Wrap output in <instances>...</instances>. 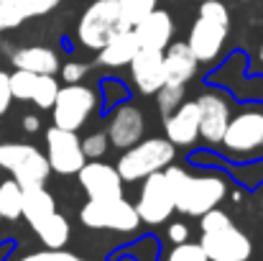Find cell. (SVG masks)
<instances>
[{"label": "cell", "instance_id": "obj_38", "mask_svg": "<svg viewBox=\"0 0 263 261\" xmlns=\"http://www.w3.org/2000/svg\"><path fill=\"white\" fill-rule=\"evenodd\" d=\"M199 3H202V0H199Z\"/></svg>", "mask_w": 263, "mask_h": 261}, {"label": "cell", "instance_id": "obj_32", "mask_svg": "<svg viewBox=\"0 0 263 261\" xmlns=\"http://www.w3.org/2000/svg\"><path fill=\"white\" fill-rule=\"evenodd\" d=\"M85 75H87V64H82V62H69V64L62 67V80H64L67 85L82 82Z\"/></svg>", "mask_w": 263, "mask_h": 261}, {"label": "cell", "instance_id": "obj_7", "mask_svg": "<svg viewBox=\"0 0 263 261\" xmlns=\"http://www.w3.org/2000/svg\"><path fill=\"white\" fill-rule=\"evenodd\" d=\"M95 90L85 87L82 82L59 87L57 100H54V126L67 128V131H80L87 123L89 113L95 110Z\"/></svg>", "mask_w": 263, "mask_h": 261}, {"label": "cell", "instance_id": "obj_35", "mask_svg": "<svg viewBox=\"0 0 263 261\" xmlns=\"http://www.w3.org/2000/svg\"><path fill=\"white\" fill-rule=\"evenodd\" d=\"M23 128H26L28 133H36V131H39V118H36V115H26V118H23Z\"/></svg>", "mask_w": 263, "mask_h": 261}, {"label": "cell", "instance_id": "obj_18", "mask_svg": "<svg viewBox=\"0 0 263 261\" xmlns=\"http://www.w3.org/2000/svg\"><path fill=\"white\" fill-rule=\"evenodd\" d=\"M62 0H0V33L8 28H18L21 23L46 15Z\"/></svg>", "mask_w": 263, "mask_h": 261}, {"label": "cell", "instance_id": "obj_27", "mask_svg": "<svg viewBox=\"0 0 263 261\" xmlns=\"http://www.w3.org/2000/svg\"><path fill=\"white\" fill-rule=\"evenodd\" d=\"M184 87L186 85H172V82H164V85L159 87V110H161V115L166 118L169 113H174L176 108L184 102Z\"/></svg>", "mask_w": 263, "mask_h": 261}, {"label": "cell", "instance_id": "obj_23", "mask_svg": "<svg viewBox=\"0 0 263 261\" xmlns=\"http://www.w3.org/2000/svg\"><path fill=\"white\" fill-rule=\"evenodd\" d=\"M36 236H39V241L46 246V249H64L67 243H69V220L59 213V210H54L49 218H44L36 228H31Z\"/></svg>", "mask_w": 263, "mask_h": 261}, {"label": "cell", "instance_id": "obj_22", "mask_svg": "<svg viewBox=\"0 0 263 261\" xmlns=\"http://www.w3.org/2000/svg\"><path fill=\"white\" fill-rule=\"evenodd\" d=\"M57 210L54 195L41 184V187H26L23 189V207H21V218H26V223L31 228H36L44 218H49Z\"/></svg>", "mask_w": 263, "mask_h": 261}, {"label": "cell", "instance_id": "obj_21", "mask_svg": "<svg viewBox=\"0 0 263 261\" xmlns=\"http://www.w3.org/2000/svg\"><path fill=\"white\" fill-rule=\"evenodd\" d=\"M138 39H136V31L133 28H125L120 33H115L102 49H100V64L105 67H125L136 51H138Z\"/></svg>", "mask_w": 263, "mask_h": 261}, {"label": "cell", "instance_id": "obj_13", "mask_svg": "<svg viewBox=\"0 0 263 261\" xmlns=\"http://www.w3.org/2000/svg\"><path fill=\"white\" fill-rule=\"evenodd\" d=\"M143 131H146V120H143L141 108L120 105L107 123V141L118 149H130L133 144L143 138Z\"/></svg>", "mask_w": 263, "mask_h": 261}, {"label": "cell", "instance_id": "obj_8", "mask_svg": "<svg viewBox=\"0 0 263 261\" xmlns=\"http://www.w3.org/2000/svg\"><path fill=\"white\" fill-rule=\"evenodd\" d=\"M199 246L207 261H248L253 256L251 238L233 223L215 231H204L199 238Z\"/></svg>", "mask_w": 263, "mask_h": 261}, {"label": "cell", "instance_id": "obj_6", "mask_svg": "<svg viewBox=\"0 0 263 261\" xmlns=\"http://www.w3.org/2000/svg\"><path fill=\"white\" fill-rule=\"evenodd\" d=\"M0 169L13 174V179L23 189L46 184L51 174L46 154H41L31 144H0Z\"/></svg>", "mask_w": 263, "mask_h": 261}, {"label": "cell", "instance_id": "obj_12", "mask_svg": "<svg viewBox=\"0 0 263 261\" xmlns=\"http://www.w3.org/2000/svg\"><path fill=\"white\" fill-rule=\"evenodd\" d=\"M80 184L87 192L89 200H112V197H123V179L115 167L102 164V162H85V167L80 169Z\"/></svg>", "mask_w": 263, "mask_h": 261}, {"label": "cell", "instance_id": "obj_10", "mask_svg": "<svg viewBox=\"0 0 263 261\" xmlns=\"http://www.w3.org/2000/svg\"><path fill=\"white\" fill-rule=\"evenodd\" d=\"M46 162L57 174H77L87 156L82 151V141L77 138V131H67L59 126H51L46 131Z\"/></svg>", "mask_w": 263, "mask_h": 261}, {"label": "cell", "instance_id": "obj_17", "mask_svg": "<svg viewBox=\"0 0 263 261\" xmlns=\"http://www.w3.org/2000/svg\"><path fill=\"white\" fill-rule=\"evenodd\" d=\"M164 131L166 141L174 146H189L199 136V108L197 102H181L174 113L164 118Z\"/></svg>", "mask_w": 263, "mask_h": 261}, {"label": "cell", "instance_id": "obj_33", "mask_svg": "<svg viewBox=\"0 0 263 261\" xmlns=\"http://www.w3.org/2000/svg\"><path fill=\"white\" fill-rule=\"evenodd\" d=\"M10 102H13V92H10V75L0 69V115H3V113H8Z\"/></svg>", "mask_w": 263, "mask_h": 261}, {"label": "cell", "instance_id": "obj_2", "mask_svg": "<svg viewBox=\"0 0 263 261\" xmlns=\"http://www.w3.org/2000/svg\"><path fill=\"white\" fill-rule=\"evenodd\" d=\"M230 31V13L225 8V3L220 0H202L197 21L189 31V51L194 54L197 62H212Z\"/></svg>", "mask_w": 263, "mask_h": 261}, {"label": "cell", "instance_id": "obj_14", "mask_svg": "<svg viewBox=\"0 0 263 261\" xmlns=\"http://www.w3.org/2000/svg\"><path fill=\"white\" fill-rule=\"evenodd\" d=\"M130 75L136 87L143 95H156L159 87L166 82V69H164V51L154 49H138L136 57L128 62Z\"/></svg>", "mask_w": 263, "mask_h": 261}, {"label": "cell", "instance_id": "obj_15", "mask_svg": "<svg viewBox=\"0 0 263 261\" xmlns=\"http://www.w3.org/2000/svg\"><path fill=\"white\" fill-rule=\"evenodd\" d=\"M199 108V136L210 144H220L225 136V128L230 123V105L220 95H202L197 100Z\"/></svg>", "mask_w": 263, "mask_h": 261}, {"label": "cell", "instance_id": "obj_4", "mask_svg": "<svg viewBox=\"0 0 263 261\" xmlns=\"http://www.w3.org/2000/svg\"><path fill=\"white\" fill-rule=\"evenodd\" d=\"M125 28L128 26L120 15L118 0H95V3H89L87 10L80 18L77 39L82 41V46L100 51L115 33H120Z\"/></svg>", "mask_w": 263, "mask_h": 261}, {"label": "cell", "instance_id": "obj_16", "mask_svg": "<svg viewBox=\"0 0 263 261\" xmlns=\"http://www.w3.org/2000/svg\"><path fill=\"white\" fill-rule=\"evenodd\" d=\"M133 31H136V39H138V46H141V49L164 51V49L172 44L174 23H172V15H169L166 10L154 8L143 21H138V23L133 26Z\"/></svg>", "mask_w": 263, "mask_h": 261}, {"label": "cell", "instance_id": "obj_1", "mask_svg": "<svg viewBox=\"0 0 263 261\" xmlns=\"http://www.w3.org/2000/svg\"><path fill=\"white\" fill-rule=\"evenodd\" d=\"M164 177H166V184L174 197V210L192 215V218H199L207 210L217 207L228 195V182L217 174L194 177L181 167L169 164L164 169Z\"/></svg>", "mask_w": 263, "mask_h": 261}, {"label": "cell", "instance_id": "obj_31", "mask_svg": "<svg viewBox=\"0 0 263 261\" xmlns=\"http://www.w3.org/2000/svg\"><path fill=\"white\" fill-rule=\"evenodd\" d=\"M107 146H110L107 133H89L87 138H82V151L87 159H100L107 151Z\"/></svg>", "mask_w": 263, "mask_h": 261}, {"label": "cell", "instance_id": "obj_30", "mask_svg": "<svg viewBox=\"0 0 263 261\" xmlns=\"http://www.w3.org/2000/svg\"><path fill=\"white\" fill-rule=\"evenodd\" d=\"M166 261H207V256H204L199 243L184 241V243H174V249L169 251Z\"/></svg>", "mask_w": 263, "mask_h": 261}, {"label": "cell", "instance_id": "obj_20", "mask_svg": "<svg viewBox=\"0 0 263 261\" xmlns=\"http://www.w3.org/2000/svg\"><path fill=\"white\" fill-rule=\"evenodd\" d=\"M10 62L15 69H26L33 75H57L59 72V57L54 49H46V46H23L10 54Z\"/></svg>", "mask_w": 263, "mask_h": 261}, {"label": "cell", "instance_id": "obj_25", "mask_svg": "<svg viewBox=\"0 0 263 261\" xmlns=\"http://www.w3.org/2000/svg\"><path fill=\"white\" fill-rule=\"evenodd\" d=\"M41 75H33V72H26V69H15L10 75V92H13V100H23V102H31L33 100V92L39 87Z\"/></svg>", "mask_w": 263, "mask_h": 261}, {"label": "cell", "instance_id": "obj_5", "mask_svg": "<svg viewBox=\"0 0 263 261\" xmlns=\"http://www.w3.org/2000/svg\"><path fill=\"white\" fill-rule=\"evenodd\" d=\"M80 220L85 228L92 231H115V233H130L141 225V218L136 213V205L125 197L112 200H87L80 210Z\"/></svg>", "mask_w": 263, "mask_h": 261}, {"label": "cell", "instance_id": "obj_9", "mask_svg": "<svg viewBox=\"0 0 263 261\" xmlns=\"http://www.w3.org/2000/svg\"><path fill=\"white\" fill-rule=\"evenodd\" d=\"M136 213H138L141 223H146V225H161L172 218L174 197H172V189L166 184L164 169L146 177L141 195H138V202H136Z\"/></svg>", "mask_w": 263, "mask_h": 261}, {"label": "cell", "instance_id": "obj_28", "mask_svg": "<svg viewBox=\"0 0 263 261\" xmlns=\"http://www.w3.org/2000/svg\"><path fill=\"white\" fill-rule=\"evenodd\" d=\"M57 92H59V82L54 80V75H41L39 87H36L31 102H33L36 108H41V110H49V108L54 105V100H57Z\"/></svg>", "mask_w": 263, "mask_h": 261}, {"label": "cell", "instance_id": "obj_26", "mask_svg": "<svg viewBox=\"0 0 263 261\" xmlns=\"http://www.w3.org/2000/svg\"><path fill=\"white\" fill-rule=\"evenodd\" d=\"M159 0H118V8H120V15L125 21L128 28H133L138 21H143L154 8H156Z\"/></svg>", "mask_w": 263, "mask_h": 261}, {"label": "cell", "instance_id": "obj_34", "mask_svg": "<svg viewBox=\"0 0 263 261\" xmlns=\"http://www.w3.org/2000/svg\"><path fill=\"white\" fill-rule=\"evenodd\" d=\"M189 238V228L184 223H172L169 225V241L172 243H184Z\"/></svg>", "mask_w": 263, "mask_h": 261}, {"label": "cell", "instance_id": "obj_3", "mask_svg": "<svg viewBox=\"0 0 263 261\" xmlns=\"http://www.w3.org/2000/svg\"><path fill=\"white\" fill-rule=\"evenodd\" d=\"M174 144L166 138H141L138 144H133L130 149H125V154L118 159V174L123 182H138L146 179L148 174L161 172L174 162Z\"/></svg>", "mask_w": 263, "mask_h": 261}, {"label": "cell", "instance_id": "obj_11", "mask_svg": "<svg viewBox=\"0 0 263 261\" xmlns=\"http://www.w3.org/2000/svg\"><path fill=\"white\" fill-rule=\"evenodd\" d=\"M230 154H251L258 146H263V113L261 110H248L240 113L238 118H230L222 141Z\"/></svg>", "mask_w": 263, "mask_h": 261}, {"label": "cell", "instance_id": "obj_24", "mask_svg": "<svg viewBox=\"0 0 263 261\" xmlns=\"http://www.w3.org/2000/svg\"><path fill=\"white\" fill-rule=\"evenodd\" d=\"M23 207V187L15 179L0 182V218L18 220Z\"/></svg>", "mask_w": 263, "mask_h": 261}, {"label": "cell", "instance_id": "obj_29", "mask_svg": "<svg viewBox=\"0 0 263 261\" xmlns=\"http://www.w3.org/2000/svg\"><path fill=\"white\" fill-rule=\"evenodd\" d=\"M18 261H89L80 254H72V251H64V249H44V251H33V254H26Z\"/></svg>", "mask_w": 263, "mask_h": 261}, {"label": "cell", "instance_id": "obj_37", "mask_svg": "<svg viewBox=\"0 0 263 261\" xmlns=\"http://www.w3.org/2000/svg\"><path fill=\"white\" fill-rule=\"evenodd\" d=\"M261 207H263V197H261Z\"/></svg>", "mask_w": 263, "mask_h": 261}, {"label": "cell", "instance_id": "obj_36", "mask_svg": "<svg viewBox=\"0 0 263 261\" xmlns=\"http://www.w3.org/2000/svg\"><path fill=\"white\" fill-rule=\"evenodd\" d=\"M261 59H263V46H261Z\"/></svg>", "mask_w": 263, "mask_h": 261}, {"label": "cell", "instance_id": "obj_19", "mask_svg": "<svg viewBox=\"0 0 263 261\" xmlns=\"http://www.w3.org/2000/svg\"><path fill=\"white\" fill-rule=\"evenodd\" d=\"M197 59L194 54L189 51V46L184 41H176V44H169L164 49V69H166V82L172 85H186L194 72H197Z\"/></svg>", "mask_w": 263, "mask_h": 261}]
</instances>
